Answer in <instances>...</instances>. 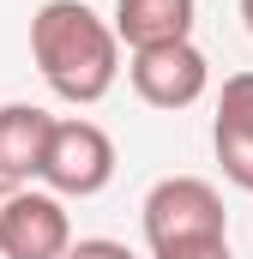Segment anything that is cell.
<instances>
[{
    "instance_id": "1",
    "label": "cell",
    "mask_w": 253,
    "mask_h": 259,
    "mask_svg": "<svg viewBox=\"0 0 253 259\" xmlns=\"http://www.w3.org/2000/svg\"><path fill=\"white\" fill-rule=\"evenodd\" d=\"M30 61L61 103H103L121 78V42L85 0H49L30 18Z\"/></svg>"
},
{
    "instance_id": "2",
    "label": "cell",
    "mask_w": 253,
    "mask_h": 259,
    "mask_svg": "<svg viewBox=\"0 0 253 259\" xmlns=\"http://www.w3.org/2000/svg\"><path fill=\"white\" fill-rule=\"evenodd\" d=\"M223 229H229V211H223L217 187L199 181V175H169V181H157L145 193V241H151V253L181 247V241H217Z\"/></svg>"
},
{
    "instance_id": "3",
    "label": "cell",
    "mask_w": 253,
    "mask_h": 259,
    "mask_svg": "<svg viewBox=\"0 0 253 259\" xmlns=\"http://www.w3.org/2000/svg\"><path fill=\"white\" fill-rule=\"evenodd\" d=\"M43 181L55 199H91L115 181V139L97 121H55L43 151Z\"/></svg>"
},
{
    "instance_id": "4",
    "label": "cell",
    "mask_w": 253,
    "mask_h": 259,
    "mask_svg": "<svg viewBox=\"0 0 253 259\" xmlns=\"http://www.w3.org/2000/svg\"><path fill=\"white\" fill-rule=\"evenodd\" d=\"M72 247V223L55 193L12 187L0 199V259H61Z\"/></svg>"
},
{
    "instance_id": "5",
    "label": "cell",
    "mask_w": 253,
    "mask_h": 259,
    "mask_svg": "<svg viewBox=\"0 0 253 259\" xmlns=\"http://www.w3.org/2000/svg\"><path fill=\"white\" fill-rule=\"evenodd\" d=\"M126 78H133V91H139V103H151V109H187V103L205 97V84H211V61H205L193 42L133 49Z\"/></svg>"
},
{
    "instance_id": "6",
    "label": "cell",
    "mask_w": 253,
    "mask_h": 259,
    "mask_svg": "<svg viewBox=\"0 0 253 259\" xmlns=\"http://www.w3.org/2000/svg\"><path fill=\"white\" fill-rule=\"evenodd\" d=\"M55 115L36 103H0V187H24L43 175V151H49Z\"/></svg>"
},
{
    "instance_id": "7",
    "label": "cell",
    "mask_w": 253,
    "mask_h": 259,
    "mask_svg": "<svg viewBox=\"0 0 253 259\" xmlns=\"http://www.w3.org/2000/svg\"><path fill=\"white\" fill-rule=\"evenodd\" d=\"M199 0H115V42L126 49H163V42H193Z\"/></svg>"
},
{
    "instance_id": "8",
    "label": "cell",
    "mask_w": 253,
    "mask_h": 259,
    "mask_svg": "<svg viewBox=\"0 0 253 259\" xmlns=\"http://www.w3.org/2000/svg\"><path fill=\"white\" fill-rule=\"evenodd\" d=\"M211 145H217V163H223V175L253 193V133H229V127H211Z\"/></svg>"
},
{
    "instance_id": "9",
    "label": "cell",
    "mask_w": 253,
    "mask_h": 259,
    "mask_svg": "<svg viewBox=\"0 0 253 259\" xmlns=\"http://www.w3.org/2000/svg\"><path fill=\"white\" fill-rule=\"evenodd\" d=\"M217 127H229V133H253V72L223 78V97H217Z\"/></svg>"
},
{
    "instance_id": "10",
    "label": "cell",
    "mask_w": 253,
    "mask_h": 259,
    "mask_svg": "<svg viewBox=\"0 0 253 259\" xmlns=\"http://www.w3.org/2000/svg\"><path fill=\"white\" fill-rule=\"evenodd\" d=\"M157 259H235V253H229V235H217V241H181V247H163Z\"/></svg>"
},
{
    "instance_id": "11",
    "label": "cell",
    "mask_w": 253,
    "mask_h": 259,
    "mask_svg": "<svg viewBox=\"0 0 253 259\" xmlns=\"http://www.w3.org/2000/svg\"><path fill=\"white\" fill-rule=\"evenodd\" d=\"M61 259H133L121 241H109V235H91V241H78V247H66Z\"/></svg>"
},
{
    "instance_id": "12",
    "label": "cell",
    "mask_w": 253,
    "mask_h": 259,
    "mask_svg": "<svg viewBox=\"0 0 253 259\" xmlns=\"http://www.w3.org/2000/svg\"><path fill=\"white\" fill-rule=\"evenodd\" d=\"M241 24H247V36H253V0H241Z\"/></svg>"
},
{
    "instance_id": "13",
    "label": "cell",
    "mask_w": 253,
    "mask_h": 259,
    "mask_svg": "<svg viewBox=\"0 0 253 259\" xmlns=\"http://www.w3.org/2000/svg\"><path fill=\"white\" fill-rule=\"evenodd\" d=\"M0 199H6V187H0Z\"/></svg>"
}]
</instances>
